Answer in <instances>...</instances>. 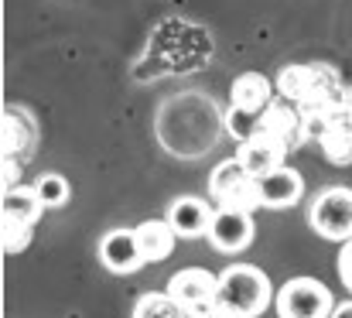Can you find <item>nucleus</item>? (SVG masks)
Listing matches in <instances>:
<instances>
[{
    "instance_id": "obj_6",
    "label": "nucleus",
    "mask_w": 352,
    "mask_h": 318,
    "mask_svg": "<svg viewBox=\"0 0 352 318\" xmlns=\"http://www.w3.org/2000/svg\"><path fill=\"white\" fill-rule=\"evenodd\" d=\"M308 222L322 240H336V243H349L352 240V189H325L315 195Z\"/></svg>"
},
{
    "instance_id": "obj_2",
    "label": "nucleus",
    "mask_w": 352,
    "mask_h": 318,
    "mask_svg": "<svg viewBox=\"0 0 352 318\" xmlns=\"http://www.w3.org/2000/svg\"><path fill=\"white\" fill-rule=\"evenodd\" d=\"M274 301V284L270 277L253 267V264H233L219 274V291H216V315L226 318H256L267 312Z\"/></svg>"
},
{
    "instance_id": "obj_24",
    "label": "nucleus",
    "mask_w": 352,
    "mask_h": 318,
    "mask_svg": "<svg viewBox=\"0 0 352 318\" xmlns=\"http://www.w3.org/2000/svg\"><path fill=\"white\" fill-rule=\"evenodd\" d=\"M216 318H226V315H216Z\"/></svg>"
},
{
    "instance_id": "obj_3",
    "label": "nucleus",
    "mask_w": 352,
    "mask_h": 318,
    "mask_svg": "<svg viewBox=\"0 0 352 318\" xmlns=\"http://www.w3.org/2000/svg\"><path fill=\"white\" fill-rule=\"evenodd\" d=\"M274 308L280 318H332L336 312V298L332 291L315 281V277H291L277 298H274Z\"/></svg>"
},
{
    "instance_id": "obj_11",
    "label": "nucleus",
    "mask_w": 352,
    "mask_h": 318,
    "mask_svg": "<svg viewBox=\"0 0 352 318\" xmlns=\"http://www.w3.org/2000/svg\"><path fill=\"white\" fill-rule=\"evenodd\" d=\"M260 185V206L263 209H291L294 202H301L305 195V178L298 168H277L263 178H256Z\"/></svg>"
},
{
    "instance_id": "obj_22",
    "label": "nucleus",
    "mask_w": 352,
    "mask_h": 318,
    "mask_svg": "<svg viewBox=\"0 0 352 318\" xmlns=\"http://www.w3.org/2000/svg\"><path fill=\"white\" fill-rule=\"evenodd\" d=\"M17 175H21V161L3 158V192L7 189H17Z\"/></svg>"
},
{
    "instance_id": "obj_12",
    "label": "nucleus",
    "mask_w": 352,
    "mask_h": 318,
    "mask_svg": "<svg viewBox=\"0 0 352 318\" xmlns=\"http://www.w3.org/2000/svg\"><path fill=\"white\" fill-rule=\"evenodd\" d=\"M212 215H216V209H212L206 199H199V195H182V199L171 202L168 222L175 226L178 240H199V236H209Z\"/></svg>"
},
{
    "instance_id": "obj_13",
    "label": "nucleus",
    "mask_w": 352,
    "mask_h": 318,
    "mask_svg": "<svg viewBox=\"0 0 352 318\" xmlns=\"http://www.w3.org/2000/svg\"><path fill=\"white\" fill-rule=\"evenodd\" d=\"M236 158L243 161V168H246L253 178H263V175L284 168L287 147H280L277 140H270V137H263V134H256V137H250V140L239 144Z\"/></svg>"
},
{
    "instance_id": "obj_9",
    "label": "nucleus",
    "mask_w": 352,
    "mask_h": 318,
    "mask_svg": "<svg viewBox=\"0 0 352 318\" xmlns=\"http://www.w3.org/2000/svg\"><path fill=\"white\" fill-rule=\"evenodd\" d=\"M100 264L113 274H137L147 264L137 243V229H110L100 240Z\"/></svg>"
},
{
    "instance_id": "obj_16",
    "label": "nucleus",
    "mask_w": 352,
    "mask_h": 318,
    "mask_svg": "<svg viewBox=\"0 0 352 318\" xmlns=\"http://www.w3.org/2000/svg\"><path fill=\"white\" fill-rule=\"evenodd\" d=\"M0 147H3V158H14L24 165V158L31 154L34 147V127L24 113L17 109H7L3 113V137H0Z\"/></svg>"
},
{
    "instance_id": "obj_25",
    "label": "nucleus",
    "mask_w": 352,
    "mask_h": 318,
    "mask_svg": "<svg viewBox=\"0 0 352 318\" xmlns=\"http://www.w3.org/2000/svg\"><path fill=\"white\" fill-rule=\"evenodd\" d=\"M349 86H352V83H349Z\"/></svg>"
},
{
    "instance_id": "obj_7",
    "label": "nucleus",
    "mask_w": 352,
    "mask_h": 318,
    "mask_svg": "<svg viewBox=\"0 0 352 318\" xmlns=\"http://www.w3.org/2000/svg\"><path fill=\"white\" fill-rule=\"evenodd\" d=\"M256 134H263V137L277 140L280 147L294 151V147H301V144L308 140V123H305V113L294 103L277 100V103L260 116V130H256Z\"/></svg>"
},
{
    "instance_id": "obj_23",
    "label": "nucleus",
    "mask_w": 352,
    "mask_h": 318,
    "mask_svg": "<svg viewBox=\"0 0 352 318\" xmlns=\"http://www.w3.org/2000/svg\"><path fill=\"white\" fill-rule=\"evenodd\" d=\"M332 318H352V298H349V301H342V305H336Z\"/></svg>"
},
{
    "instance_id": "obj_15",
    "label": "nucleus",
    "mask_w": 352,
    "mask_h": 318,
    "mask_svg": "<svg viewBox=\"0 0 352 318\" xmlns=\"http://www.w3.org/2000/svg\"><path fill=\"white\" fill-rule=\"evenodd\" d=\"M0 212H3V222L34 229V222L41 219L45 206H41V199H38L34 185H31V189H28V185H17V189H7V192H3Z\"/></svg>"
},
{
    "instance_id": "obj_21",
    "label": "nucleus",
    "mask_w": 352,
    "mask_h": 318,
    "mask_svg": "<svg viewBox=\"0 0 352 318\" xmlns=\"http://www.w3.org/2000/svg\"><path fill=\"white\" fill-rule=\"evenodd\" d=\"M339 277H342V284L352 291V240L342 243V250H339Z\"/></svg>"
},
{
    "instance_id": "obj_17",
    "label": "nucleus",
    "mask_w": 352,
    "mask_h": 318,
    "mask_svg": "<svg viewBox=\"0 0 352 318\" xmlns=\"http://www.w3.org/2000/svg\"><path fill=\"white\" fill-rule=\"evenodd\" d=\"M318 144H322V154L325 161L332 165H352V123L346 116H336L325 123V130L318 134Z\"/></svg>"
},
{
    "instance_id": "obj_1",
    "label": "nucleus",
    "mask_w": 352,
    "mask_h": 318,
    "mask_svg": "<svg viewBox=\"0 0 352 318\" xmlns=\"http://www.w3.org/2000/svg\"><path fill=\"white\" fill-rule=\"evenodd\" d=\"M277 93H280V100L298 106L305 113V120L329 123L336 116H346L349 86L339 79V72L332 65H322V62L287 65L277 76Z\"/></svg>"
},
{
    "instance_id": "obj_20",
    "label": "nucleus",
    "mask_w": 352,
    "mask_h": 318,
    "mask_svg": "<svg viewBox=\"0 0 352 318\" xmlns=\"http://www.w3.org/2000/svg\"><path fill=\"white\" fill-rule=\"evenodd\" d=\"M0 243H3V253H21V250L31 243V229H28V226H10V222H3Z\"/></svg>"
},
{
    "instance_id": "obj_8",
    "label": "nucleus",
    "mask_w": 352,
    "mask_h": 318,
    "mask_svg": "<svg viewBox=\"0 0 352 318\" xmlns=\"http://www.w3.org/2000/svg\"><path fill=\"white\" fill-rule=\"evenodd\" d=\"M253 212L243 209H230V206H219L212 215V226H209V240L219 253H239L253 243Z\"/></svg>"
},
{
    "instance_id": "obj_14",
    "label": "nucleus",
    "mask_w": 352,
    "mask_h": 318,
    "mask_svg": "<svg viewBox=\"0 0 352 318\" xmlns=\"http://www.w3.org/2000/svg\"><path fill=\"white\" fill-rule=\"evenodd\" d=\"M137 243H140V253H144L147 264H161L175 253L178 233L168 219H144L137 226Z\"/></svg>"
},
{
    "instance_id": "obj_4",
    "label": "nucleus",
    "mask_w": 352,
    "mask_h": 318,
    "mask_svg": "<svg viewBox=\"0 0 352 318\" xmlns=\"http://www.w3.org/2000/svg\"><path fill=\"white\" fill-rule=\"evenodd\" d=\"M209 192L219 206H230V209H263L260 206V185L256 178L243 168L239 158H230V161H219L209 175Z\"/></svg>"
},
{
    "instance_id": "obj_5",
    "label": "nucleus",
    "mask_w": 352,
    "mask_h": 318,
    "mask_svg": "<svg viewBox=\"0 0 352 318\" xmlns=\"http://www.w3.org/2000/svg\"><path fill=\"white\" fill-rule=\"evenodd\" d=\"M216 291L219 277L206 267H185L168 281V295L188 318H216Z\"/></svg>"
},
{
    "instance_id": "obj_18",
    "label": "nucleus",
    "mask_w": 352,
    "mask_h": 318,
    "mask_svg": "<svg viewBox=\"0 0 352 318\" xmlns=\"http://www.w3.org/2000/svg\"><path fill=\"white\" fill-rule=\"evenodd\" d=\"M34 192H38V199H41L45 209H62V206L69 202V195H72L65 175H58V171H45V175H38Z\"/></svg>"
},
{
    "instance_id": "obj_19",
    "label": "nucleus",
    "mask_w": 352,
    "mask_h": 318,
    "mask_svg": "<svg viewBox=\"0 0 352 318\" xmlns=\"http://www.w3.org/2000/svg\"><path fill=\"white\" fill-rule=\"evenodd\" d=\"M133 318H188V315L178 308V301H175L168 291H164V295L151 291V295H140V298H137Z\"/></svg>"
},
{
    "instance_id": "obj_10",
    "label": "nucleus",
    "mask_w": 352,
    "mask_h": 318,
    "mask_svg": "<svg viewBox=\"0 0 352 318\" xmlns=\"http://www.w3.org/2000/svg\"><path fill=\"white\" fill-rule=\"evenodd\" d=\"M274 89H277V83H270L267 76L243 72V76H236L233 86H230V109L250 113V116H263L270 106L277 103Z\"/></svg>"
}]
</instances>
